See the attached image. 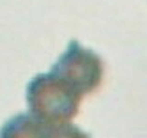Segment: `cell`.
I'll return each mask as SVG.
<instances>
[{
    "label": "cell",
    "mask_w": 147,
    "mask_h": 138,
    "mask_svg": "<svg viewBox=\"0 0 147 138\" xmlns=\"http://www.w3.org/2000/svg\"><path fill=\"white\" fill-rule=\"evenodd\" d=\"M51 72L84 96L100 88L104 76V63L95 52L84 48L77 40H71Z\"/></svg>",
    "instance_id": "obj_2"
},
{
    "label": "cell",
    "mask_w": 147,
    "mask_h": 138,
    "mask_svg": "<svg viewBox=\"0 0 147 138\" xmlns=\"http://www.w3.org/2000/svg\"><path fill=\"white\" fill-rule=\"evenodd\" d=\"M2 137H77L85 135L74 125H59L46 122L33 115H18L3 125L0 131Z\"/></svg>",
    "instance_id": "obj_3"
},
{
    "label": "cell",
    "mask_w": 147,
    "mask_h": 138,
    "mask_svg": "<svg viewBox=\"0 0 147 138\" xmlns=\"http://www.w3.org/2000/svg\"><path fill=\"white\" fill-rule=\"evenodd\" d=\"M82 98L53 72L36 75L26 88L30 115L59 125L77 117Z\"/></svg>",
    "instance_id": "obj_1"
}]
</instances>
